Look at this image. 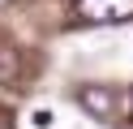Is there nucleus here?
Listing matches in <instances>:
<instances>
[{
  "label": "nucleus",
  "instance_id": "nucleus-2",
  "mask_svg": "<svg viewBox=\"0 0 133 129\" xmlns=\"http://www.w3.org/2000/svg\"><path fill=\"white\" fill-rule=\"evenodd\" d=\"M77 99H82V108H86V112H95V116H112V108H116L112 90H103V86H86Z\"/></svg>",
  "mask_w": 133,
  "mask_h": 129
},
{
  "label": "nucleus",
  "instance_id": "nucleus-3",
  "mask_svg": "<svg viewBox=\"0 0 133 129\" xmlns=\"http://www.w3.org/2000/svg\"><path fill=\"white\" fill-rule=\"evenodd\" d=\"M13 77H17V52L0 47V82H13Z\"/></svg>",
  "mask_w": 133,
  "mask_h": 129
},
{
  "label": "nucleus",
  "instance_id": "nucleus-1",
  "mask_svg": "<svg viewBox=\"0 0 133 129\" xmlns=\"http://www.w3.org/2000/svg\"><path fill=\"white\" fill-rule=\"evenodd\" d=\"M86 22H129L133 17V0H77Z\"/></svg>",
  "mask_w": 133,
  "mask_h": 129
},
{
  "label": "nucleus",
  "instance_id": "nucleus-4",
  "mask_svg": "<svg viewBox=\"0 0 133 129\" xmlns=\"http://www.w3.org/2000/svg\"><path fill=\"white\" fill-rule=\"evenodd\" d=\"M30 120H35L39 129H47V125H52V112H47V108H39V112H35V116H30Z\"/></svg>",
  "mask_w": 133,
  "mask_h": 129
}]
</instances>
